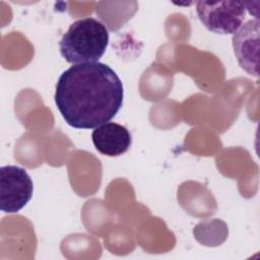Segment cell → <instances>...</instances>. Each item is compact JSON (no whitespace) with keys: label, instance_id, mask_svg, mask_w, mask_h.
Wrapping results in <instances>:
<instances>
[{"label":"cell","instance_id":"1","mask_svg":"<svg viewBox=\"0 0 260 260\" xmlns=\"http://www.w3.org/2000/svg\"><path fill=\"white\" fill-rule=\"evenodd\" d=\"M123 83L102 62L74 64L59 77L55 104L65 122L76 129H94L111 121L123 105Z\"/></svg>","mask_w":260,"mask_h":260},{"label":"cell","instance_id":"2","mask_svg":"<svg viewBox=\"0 0 260 260\" xmlns=\"http://www.w3.org/2000/svg\"><path fill=\"white\" fill-rule=\"evenodd\" d=\"M109 30L93 17L70 24L59 42L61 56L71 64L99 62L109 45Z\"/></svg>","mask_w":260,"mask_h":260},{"label":"cell","instance_id":"3","mask_svg":"<svg viewBox=\"0 0 260 260\" xmlns=\"http://www.w3.org/2000/svg\"><path fill=\"white\" fill-rule=\"evenodd\" d=\"M196 13L208 30L218 35H234L243 24L246 7L242 1H198Z\"/></svg>","mask_w":260,"mask_h":260},{"label":"cell","instance_id":"4","mask_svg":"<svg viewBox=\"0 0 260 260\" xmlns=\"http://www.w3.org/2000/svg\"><path fill=\"white\" fill-rule=\"evenodd\" d=\"M32 180L26 171L17 166L0 168V208L6 213H15L31 199Z\"/></svg>","mask_w":260,"mask_h":260},{"label":"cell","instance_id":"5","mask_svg":"<svg viewBox=\"0 0 260 260\" xmlns=\"http://www.w3.org/2000/svg\"><path fill=\"white\" fill-rule=\"evenodd\" d=\"M259 20L244 23L233 36V47L237 61L248 74L259 76Z\"/></svg>","mask_w":260,"mask_h":260},{"label":"cell","instance_id":"6","mask_svg":"<svg viewBox=\"0 0 260 260\" xmlns=\"http://www.w3.org/2000/svg\"><path fill=\"white\" fill-rule=\"evenodd\" d=\"M91 139L95 149L107 156H119L125 153L132 142L129 130L114 122H108L94 128Z\"/></svg>","mask_w":260,"mask_h":260}]
</instances>
